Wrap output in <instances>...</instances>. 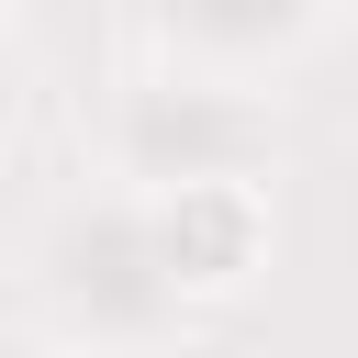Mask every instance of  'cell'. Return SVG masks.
<instances>
[{
  "label": "cell",
  "instance_id": "1",
  "mask_svg": "<svg viewBox=\"0 0 358 358\" xmlns=\"http://www.w3.org/2000/svg\"><path fill=\"white\" fill-rule=\"evenodd\" d=\"M145 257L168 268V291H235L268 257V190L257 179H168L145 213Z\"/></svg>",
  "mask_w": 358,
  "mask_h": 358
},
{
  "label": "cell",
  "instance_id": "2",
  "mask_svg": "<svg viewBox=\"0 0 358 358\" xmlns=\"http://www.w3.org/2000/svg\"><path fill=\"white\" fill-rule=\"evenodd\" d=\"M45 358H112V347H101V336H67V347H45Z\"/></svg>",
  "mask_w": 358,
  "mask_h": 358
}]
</instances>
